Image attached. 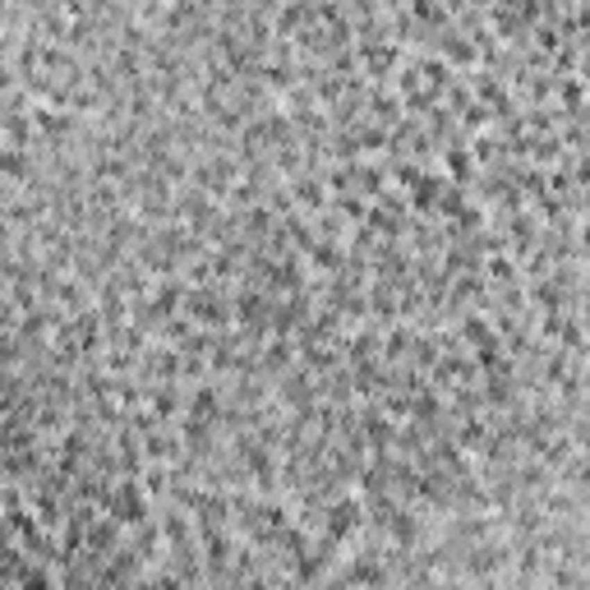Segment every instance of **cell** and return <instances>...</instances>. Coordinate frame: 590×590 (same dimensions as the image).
Listing matches in <instances>:
<instances>
[{"instance_id":"obj_3","label":"cell","mask_w":590,"mask_h":590,"mask_svg":"<svg viewBox=\"0 0 590 590\" xmlns=\"http://www.w3.org/2000/svg\"><path fill=\"white\" fill-rule=\"evenodd\" d=\"M314 263H319V268H342V249H337V244H314Z\"/></svg>"},{"instance_id":"obj_2","label":"cell","mask_w":590,"mask_h":590,"mask_svg":"<svg viewBox=\"0 0 590 590\" xmlns=\"http://www.w3.org/2000/svg\"><path fill=\"white\" fill-rule=\"evenodd\" d=\"M466 342H471V346H494L489 323H484V319H466Z\"/></svg>"},{"instance_id":"obj_5","label":"cell","mask_w":590,"mask_h":590,"mask_svg":"<svg viewBox=\"0 0 590 590\" xmlns=\"http://www.w3.org/2000/svg\"><path fill=\"white\" fill-rule=\"evenodd\" d=\"M0 171L5 176H28V157L24 153H0Z\"/></svg>"},{"instance_id":"obj_4","label":"cell","mask_w":590,"mask_h":590,"mask_svg":"<svg viewBox=\"0 0 590 590\" xmlns=\"http://www.w3.org/2000/svg\"><path fill=\"white\" fill-rule=\"evenodd\" d=\"M295 189V185H291ZM295 199L300 203H309V208H319L323 203V189H319V180H300V189H295Z\"/></svg>"},{"instance_id":"obj_1","label":"cell","mask_w":590,"mask_h":590,"mask_svg":"<svg viewBox=\"0 0 590 590\" xmlns=\"http://www.w3.org/2000/svg\"><path fill=\"white\" fill-rule=\"evenodd\" d=\"M355 526H360V503H355V498H342L332 512H328V539L337 544V539L351 535Z\"/></svg>"}]
</instances>
